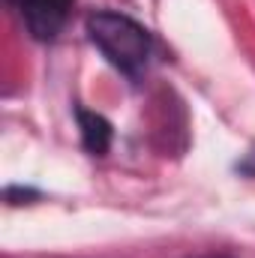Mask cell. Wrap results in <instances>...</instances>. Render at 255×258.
<instances>
[{
	"label": "cell",
	"mask_w": 255,
	"mask_h": 258,
	"mask_svg": "<svg viewBox=\"0 0 255 258\" xmlns=\"http://www.w3.org/2000/svg\"><path fill=\"white\" fill-rule=\"evenodd\" d=\"M87 36L108 63L126 75H138L150 57V33L120 12H93L87 18Z\"/></svg>",
	"instance_id": "obj_1"
},
{
	"label": "cell",
	"mask_w": 255,
	"mask_h": 258,
	"mask_svg": "<svg viewBox=\"0 0 255 258\" xmlns=\"http://www.w3.org/2000/svg\"><path fill=\"white\" fill-rule=\"evenodd\" d=\"M9 6L18 12L30 36L36 39H54L63 30L72 0H9Z\"/></svg>",
	"instance_id": "obj_2"
},
{
	"label": "cell",
	"mask_w": 255,
	"mask_h": 258,
	"mask_svg": "<svg viewBox=\"0 0 255 258\" xmlns=\"http://www.w3.org/2000/svg\"><path fill=\"white\" fill-rule=\"evenodd\" d=\"M78 126H81V138H84V147L93 153V156H102L111 144V123L102 117V114H93V111H78Z\"/></svg>",
	"instance_id": "obj_3"
}]
</instances>
